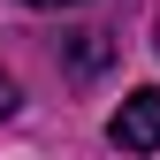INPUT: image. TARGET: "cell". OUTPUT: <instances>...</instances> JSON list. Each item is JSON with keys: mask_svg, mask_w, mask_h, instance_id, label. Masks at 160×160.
<instances>
[{"mask_svg": "<svg viewBox=\"0 0 160 160\" xmlns=\"http://www.w3.org/2000/svg\"><path fill=\"white\" fill-rule=\"evenodd\" d=\"M152 46H160V15H152Z\"/></svg>", "mask_w": 160, "mask_h": 160, "instance_id": "5b68a950", "label": "cell"}, {"mask_svg": "<svg viewBox=\"0 0 160 160\" xmlns=\"http://www.w3.org/2000/svg\"><path fill=\"white\" fill-rule=\"evenodd\" d=\"M15 99H23V92H15L8 76H0V122H8V114H15Z\"/></svg>", "mask_w": 160, "mask_h": 160, "instance_id": "3957f363", "label": "cell"}, {"mask_svg": "<svg viewBox=\"0 0 160 160\" xmlns=\"http://www.w3.org/2000/svg\"><path fill=\"white\" fill-rule=\"evenodd\" d=\"M107 145H114V152H152V145H160V84L130 92L122 107L107 114Z\"/></svg>", "mask_w": 160, "mask_h": 160, "instance_id": "6da1fadb", "label": "cell"}, {"mask_svg": "<svg viewBox=\"0 0 160 160\" xmlns=\"http://www.w3.org/2000/svg\"><path fill=\"white\" fill-rule=\"evenodd\" d=\"M31 8H84V0H31Z\"/></svg>", "mask_w": 160, "mask_h": 160, "instance_id": "277c9868", "label": "cell"}, {"mask_svg": "<svg viewBox=\"0 0 160 160\" xmlns=\"http://www.w3.org/2000/svg\"><path fill=\"white\" fill-rule=\"evenodd\" d=\"M107 61H114V38H107V31H76V38H69V69H76V76H99Z\"/></svg>", "mask_w": 160, "mask_h": 160, "instance_id": "7a4b0ae2", "label": "cell"}]
</instances>
